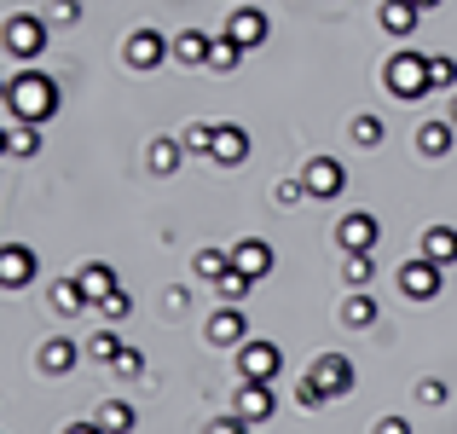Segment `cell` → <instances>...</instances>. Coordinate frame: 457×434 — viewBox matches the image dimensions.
<instances>
[{
	"mask_svg": "<svg viewBox=\"0 0 457 434\" xmlns=\"http://www.w3.org/2000/svg\"><path fill=\"white\" fill-rule=\"evenodd\" d=\"M58 104H64V93H58V81L46 76V70H18V76L6 81V111L18 116V122H53Z\"/></svg>",
	"mask_w": 457,
	"mask_h": 434,
	"instance_id": "cell-1",
	"label": "cell"
},
{
	"mask_svg": "<svg viewBox=\"0 0 457 434\" xmlns=\"http://www.w3.org/2000/svg\"><path fill=\"white\" fill-rule=\"evenodd\" d=\"M382 88H388L394 99L417 104L423 93H435V81H428V58H423V53H411V46H400V53L382 64Z\"/></svg>",
	"mask_w": 457,
	"mask_h": 434,
	"instance_id": "cell-2",
	"label": "cell"
},
{
	"mask_svg": "<svg viewBox=\"0 0 457 434\" xmlns=\"http://www.w3.org/2000/svg\"><path fill=\"white\" fill-rule=\"evenodd\" d=\"M46 41H53V23L35 18V12H18V18L0 23V46H6L12 58H23V64H35V58L46 53Z\"/></svg>",
	"mask_w": 457,
	"mask_h": 434,
	"instance_id": "cell-3",
	"label": "cell"
},
{
	"mask_svg": "<svg viewBox=\"0 0 457 434\" xmlns=\"http://www.w3.org/2000/svg\"><path fill=\"white\" fill-rule=\"evenodd\" d=\"M440 284H446V267H440V261H428L423 249H417V255L400 267V289H405L411 301H435Z\"/></svg>",
	"mask_w": 457,
	"mask_h": 434,
	"instance_id": "cell-4",
	"label": "cell"
},
{
	"mask_svg": "<svg viewBox=\"0 0 457 434\" xmlns=\"http://www.w3.org/2000/svg\"><path fill=\"white\" fill-rule=\"evenodd\" d=\"M122 58H128V70H156L162 58H174V41H168L162 29H151V23H145V29H134V35L122 41Z\"/></svg>",
	"mask_w": 457,
	"mask_h": 434,
	"instance_id": "cell-5",
	"label": "cell"
},
{
	"mask_svg": "<svg viewBox=\"0 0 457 434\" xmlns=\"http://www.w3.org/2000/svg\"><path fill=\"white\" fill-rule=\"evenodd\" d=\"M307 377L319 382L330 400H347V394H353V382H359V377H353V359H347V354H319V359L307 365Z\"/></svg>",
	"mask_w": 457,
	"mask_h": 434,
	"instance_id": "cell-6",
	"label": "cell"
},
{
	"mask_svg": "<svg viewBox=\"0 0 457 434\" xmlns=\"http://www.w3.org/2000/svg\"><path fill=\"white\" fill-rule=\"evenodd\" d=\"M278 365H284L278 342H255V336H249V342L237 347V377H244V382H272Z\"/></svg>",
	"mask_w": 457,
	"mask_h": 434,
	"instance_id": "cell-7",
	"label": "cell"
},
{
	"mask_svg": "<svg viewBox=\"0 0 457 434\" xmlns=\"http://www.w3.org/2000/svg\"><path fill=\"white\" fill-rule=\"evenodd\" d=\"M203 336H209L214 347H244V342H249L244 301H226V307H214V313H209V324H203Z\"/></svg>",
	"mask_w": 457,
	"mask_h": 434,
	"instance_id": "cell-8",
	"label": "cell"
},
{
	"mask_svg": "<svg viewBox=\"0 0 457 434\" xmlns=\"http://www.w3.org/2000/svg\"><path fill=\"white\" fill-rule=\"evenodd\" d=\"M302 186H307V197L330 203V197H342V191H347V168L336 163V156H312V163L302 168Z\"/></svg>",
	"mask_w": 457,
	"mask_h": 434,
	"instance_id": "cell-9",
	"label": "cell"
},
{
	"mask_svg": "<svg viewBox=\"0 0 457 434\" xmlns=\"http://www.w3.org/2000/svg\"><path fill=\"white\" fill-rule=\"evenodd\" d=\"M29 284H35V249L0 244V289H29Z\"/></svg>",
	"mask_w": 457,
	"mask_h": 434,
	"instance_id": "cell-10",
	"label": "cell"
},
{
	"mask_svg": "<svg viewBox=\"0 0 457 434\" xmlns=\"http://www.w3.org/2000/svg\"><path fill=\"white\" fill-rule=\"evenodd\" d=\"M226 35H232V41H244L249 53H255V46L267 41V12H261V6H244V0H237V6L226 12Z\"/></svg>",
	"mask_w": 457,
	"mask_h": 434,
	"instance_id": "cell-11",
	"label": "cell"
},
{
	"mask_svg": "<svg viewBox=\"0 0 457 434\" xmlns=\"http://www.w3.org/2000/svg\"><path fill=\"white\" fill-rule=\"evenodd\" d=\"M209 163H220V168H237V163H249V134H244L237 122H214Z\"/></svg>",
	"mask_w": 457,
	"mask_h": 434,
	"instance_id": "cell-12",
	"label": "cell"
},
{
	"mask_svg": "<svg viewBox=\"0 0 457 434\" xmlns=\"http://www.w3.org/2000/svg\"><path fill=\"white\" fill-rule=\"evenodd\" d=\"M336 244H342V249H377V244H382L377 214H365V209L342 214V226H336Z\"/></svg>",
	"mask_w": 457,
	"mask_h": 434,
	"instance_id": "cell-13",
	"label": "cell"
},
{
	"mask_svg": "<svg viewBox=\"0 0 457 434\" xmlns=\"http://www.w3.org/2000/svg\"><path fill=\"white\" fill-rule=\"evenodd\" d=\"M232 412H237V417H249V423H267V417L278 412V400H272V382H237Z\"/></svg>",
	"mask_w": 457,
	"mask_h": 434,
	"instance_id": "cell-14",
	"label": "cell"
},
{
	"mask_svg": "<svg viewBox=\"0 0 457 434\" xmlns=\"http://www.w3.org/2000/svg\"><path fill=\"white\" fill-rule=\"evenodd\" d=\"M81 359V347L70 342V336H53V342H41V354H35V365H41V377H70Z\"/></svg>",
	"mask_w": 457,
	"mask_h": 434,
	"instance_id": "cell-15",
	"label": "cell"
},
{
	"mask_svg": "<svg viewBox=\"0 0 457 434\" xmlns=\"http://www.w3.org/2000/svg\"><path fill=\"white\" fill-rule=\"evenodd\" d=\"M76 284H81V296H87V307H99L104 296H116V289H122V284H116V267H111V261H87V267L76 272Z\"/></svg>",
	"mask_w": 457,
	"mask_h": 434,
	"instance_id": "cell-16",
	"label": "cell"
},
{
	"mask_svg": "<svg viewBox=\"0 0 457 434\" xmlns=\"http://www.w3.org/2000/svg\"><path fill=\"white\" fill-rule=\"evenodd\" d=\"M232 267L237 272H249V279H267L272 272V244H261V238H244V244H232Z\"/></svg>",
	"mask_w": 457,
	"mask_h": 434,
	"instance_id": "cell-17",
	"label": "cell"
},
{
	"mask_svg": "<svg viewBox=\"0 0 457 434\" xmlns=\"http://www.w3.org/2000/svg\"><path fill=\"white\" fill-rule=\"evenodd\" d=\"M417 18H423V6H417V0H382V12H377V23L394 35V41H405V35L417 29Z\"/></svg>",
	"mask_w": 457,
	"mask_h": 434,
	"instance_id": "cell-18",
	"label": "cell"
},
{
	"mask_svg": "<svg viewBox=\"0 0 457 434\" xmlns=\"http://www.w3.org/2000/svg\"><path fill=\"white\" fill-rule=\"evenodd\" d=\"M382 313H377V296H370V289H353V296L342 301V324L347 330H365V324H377Z\"/></svg>",
	"mask_w": 457,
	"mask_h": 434,
	"instance_id": "cell-19",
	"label": "cell"
},
{
	"mask_svg": "<svg viewBox=\"0 0 457 434\" xmlns=\"http://www.w3.org/2000/svg\"><path fill=\"white\" fill-rule=\"evenodd\" d=\"M209 41H214L209 29H186V35H174V58H179V64H186V70L209 64Z\"/></svg>",
	"mask_w": 457,
	"mask_h": 434,
	"instance_id": "cell-20",
	"label": "cell"
},
{
	"mask_svg": "<svg viewBox=\"0 0 457 434\" xmlns=\"http://www.w3.org/2000/svg\"><path fill=\"white\" fill-rule=\"evenodd\" d=\"M93 423H99L104 434H134L139 417H134V405H128V400H104L99 412H93Z\"/></svg>",
	"mask_w": 457,
	"mask_h": 434,
	"instance_id": "cell-21",
	"label": "cell"
},
{
	"mask_svg": "<svg viewBox=\"0 0 457 434\" xmlns=\"http://www.w3.org/2000/svg\"><path fill=\"white\" fill-rule=\"evenodd\" d=\"M179 156H186V145H179V139H151V145H145V163H151V174H156V179L174 174Z\"/></svg>",
	"mask_w": 457,
	"mask_h": 434,
	"instance_id": "cell-22",
	"label": "cell"
},
{
	"mask_svg": "<svg viewBox=\"0 0 457 434\" xmlns=\"http://www.w3.org/2000/svg\"><path fill=\"white\" fill-rule=\"evenodd\" d=\"M423 255L440 261V267H452L457 261V232L452 226H423Z\"/></svg>",
	"mask_w": 457,
	"mask_h": 434,
	"instance_id": "cell-23",
	"label": "cell"
},
{
	"mask_svg": "<svg viewBox=\"0 0 457 434\" xmlns=\"http://www.w3.org/2000/svg\"><path fill=\"white\" fill-rule=\"evenodd\" d=\"M191 272H197L203 284H220L226 272H232V249H197V255H191Z\"/></svg>",
	"mask_w": 457,
	"mask_h": 434,
	"instance_id": "cell-24",
	"label": "cell"
},
{
	"mask_svg": "<svg viewBox=\"0 0 457 434\" xmlns=\"http://www.w3.org/2000/svg\"><path fill=\"white\" fill-rule=\"evenodd\" d=\"M452 116H446V122H423V128H417V156H446L452 151Z\"/></svg>",
	"mask_w": 457,
	"mask_h": 434,
	"instance_id": "cell-25",
	"label": "cell"
},
{
	"mask_svg": "<svg viewBox=\"0 0 457 434\" xmlns=\"http://www.w3.org/2000/svg\"><path fill=\"white\" fill-rule=\"evenodd\" d=\"M342 279H347V289H370V279H377V249H347Z\"/></svg>",
	"mask_w": 457,
	"mask_h": 434,
	"instance_id": "cell-26",
	"label": "cell"
},
{
	"mask_svg": "<svg viewBox=\"0 0 457 434\" xmlns=\"http://www.w3.org/2000/svg\"><path fill=\"white\" fill-rule=\"evenodd\" d=\"M244 53H249V46L244 41H232V35H214V41H209V70H220V76H226V70H237V64H244Z\"/></svg>",
	"mask_w": 457,
	"mask_h": 434,
	"instance_id": "cell-27",
	"label": "cell"
},
{
	"mask_svg": "<svg viewBox=\"0 0 457 434\" xmlns=\"http://www.w3.org/2000/svg\"><path fill=\"white\" fill-rule=\"evenodd\" d=\"M347 139H353L359 151H382V139H388V128H382V116H353V128H347Z\"/></svg>",
	"mask_w": 457,
	"mask_h": 434,
	"instance_id": "cell-28",
	"label": "cell"
},
{
	"mask_svg": "<svg viewBox=\"0 0 457 434\" xmlns=\"http://www.w3.org/2000/svg\"><path fill=\"white\" fill-rule=\"evenodd\" d=\"M81 354H87L93 365H111V359L122 354V336H116L111 324H104V330H93V336H87V347H81Z\"/></svg>",
	"mask_w": 457,
	"mask_h": 434,
	"instance_id": "cell-29",
	"label": "cell"
},
{
	"mask_svg": "<svg viewBox=\"0 0 457 434\" xmlns=\"http://www.w3.org/2000/svg\"><path fill=\"white\" fill-rule=\"evenodd\" d=\"M53 307H58V313H81V307H87V296H81L76 272H70V279H58V284H53Z\"/></svg>",
	"mask_w": 457,
	"mask_h": 434,
	"instance_id": "cell-30",
	"label": "cell"
},
{
	"mask_svg": "<svg viewBox=\"0 0 457 434\" xmlns=\"http://www.w3.org/2000/svg\"><path fill=\"white\" fill-rule=\"evenodd\" d=\"M179 145H186V156H209V145H214V122H191V128H179Z\"/></svg>",
	"mask_w": 457,
	"mask_h": 434,
	"instance_id": "cell-31",
	"label": "cell"
},
{
	"mask_svg": "<svg viewBox=\"0 0 457 434\" xmlns=\"http://www.w3.org/2000/svg\"><path fill=\"white\" fill-rule=\"evenodd\" d=\"M41 151V122H18L12 128V151L6 156H35Z\"/></svg>",
	"mask_w": 457,
	"mask_h": 434,
	"instance_id": "cell-32",
	"label": "cell"
},
{
	"mask_svg": "<svg viewBox=\"0 0 457 434\" xmlns=\"http://www.w3.org/2000/svg\"><path fill=\"white\" fill-rule=\"evenodd\" d=\"M111 371H116V377H122V382H134V377H145V354H139V347H122V354H116V359H111Z\"/></svg>",
	"mask_w": 457,
	"mask_h": 434,
	"instance_id": "cell-33",
	"label": "cell"
},
{
	"mask_svg": "<svg viewBox=\"0 0 457 434\" xmlns=\"http://www.w3.org/2000/svg\"><path fill=\"white\" fill-rule=\"evenodd\" d=\"M295 405H302V412H324V405H330V394H324L312 377H302V382H295Z\"/></svg>",
	"mask_w": 457,
	"mask_h": 434,
	"instance_id": "cell-34",
	"label": "cell"
},
{
	"mask_svg": "<svg viewBox=\"0 0 457 434\" xmlns=\"http://www.w3.org/2000/svg\"><path fill=\"white\" fill-rule=\"evenodd\" d=\"M214 289H220V301H244L249 289H255V279H249V272H237V267H232V272H226V279L214 284Z\"/></svg>",
	"mask_w": 457,
	"mask_h": 434,
	"instance_id": "cell-35",
	"label": "cell"
},
{
	"mask_svg": "<svg viewBox=\"0 0 457 434\" xmlns=\"http://www.w3.org/2000/svg\"><path fill=\"white\" fill-rule=\"evenodd\" d=\"M428 81H435V93H440V88H457V64H452L446 53L428 58Z\"/></svg>",
	"mask_w": 457,
	"mask_h": 434,
	"instance_id": "cell-36",
	"label": "cell"
},
{
	"mask_svg": "<svg viewBox=\"0 0 457 434\" xmlns=\"http://www.w3.org/2000/svg\"><path fill=\"white\" fill-rule=\"evenodd\" d=\"M272 197H278L284 209H295V203H307V186H302V179H278V186H272Z\"/></svg>",
	"mask_w": 457,
	"mask_h": 434,
	"instance_id": "cell-37",
	"label": "cell"
},
{
	"mask_svg": "<svg viewBox=\"0 0 457 434\" xmlns=\"http://www.w3.org/2000/svg\"><path fill=\"white\" fill-rule=\"evenodd\" d=\"M128 307H134V301L116 289V296H104V301H99V319H104V324H116V319H128Z\"/></svg>",
	"mask_w": 457,
	"mask_h": 434,
	"instance_id": "cell-38",
	"label": "cell"
},
{
	"mask_svg": "<svg viewBox=\"0 0 457 434\" xmlns=\"http://www.w3.org/2000/svg\"><path fill=\"white\" fill-rule=\"evenodd\" d=\"M255 423H249V417H237V412H226V417H214L209 423V434H249Z\"/></svg>",
	"mask_w": 457,
	"mask_h": 434,
	"instance_id": "cell-39",
	"label": "cell"
},
{
	"mask_svg": "<svg viewBox=\"0 0 457 434\" xmlns=\"http://www.w3.org/2000/svg\"><path fill=\"white\" fill-rule=\"evenodd\" d=\"M417 400H423V405H446V382H440V377H423V382H417Z\"/></svg>",
	"mask_w": 457,
	"mask_h": 434,
	"instance_id": "cell-40",
	"label": "cell"
},
{
	"mask_svg": "<svg viewBox=\"0 0 457 434\" xmlns=\"http://www.w3.org/2000/svg\"><path fill=\"white\" fill-rule=\"evenodd\" d=\"M76 18H81L76 0H53V12H46V23H76Z\"/></svg>",
	"mask_w": 457,
	"mask_h": 434,
	"instance_id": "cell-41",
	"label": "cell"
},
{
	"mask_svg": "<svg viewBox=\"0 0 457 434\" xmlns=\"http://www.w3.org/2000/svg\"><path fill=\"white\" fill-rule=\"evenodd\" d=\"M370 434H411V423H405V417H377V429Z\"/></svg>",
	"mask_w": 457,
	"mask_h": 434,
	"instance_id": "cell-42",
	"label": "cell"
},
{
	"mask_svg": "<svg viewBox=\"0 0 457 434\" xmlns=\"http://www.w3.org/2000/svg\"><path fill=\"white\" fill-rule=\"evenodd\" d=\"M64 434H104V429H99V423H93V417H87V423H70Z\"/></svg>",
	"mask_w": 457,
	"mask_h": 434,
	"instance_id": "cell-43",
	"label": "cell"
},
{
	"mask_svg": "<svg viewBox=\"0 0 457 434\" xmlns=\"http://www.w3.org/2000/svg\"><path fill=\"white\" fill-rule=\"evenodd\" d=\"M12 151V134H6V128H0V156H6Z\"/></svg>",
	"mask_w": 457,
	"mask_h": 434,
	"instance_id": "cell-44",
	"label": "cell"
},
{
	"mask_svg": "<svg viewBox=\"0 0 457 434\" xmlns=\"http://www.w3.org/2000/svg\"><path fill=\"white\" fill-rule=\"evenodd\" d=\"M417 6H423V12H435V6H440V0H417Z\"/></svg>",
	"mask_w": 457,
	"mask_h": 434,
	"instance_id": "cell-45",
	"label": "cell"
},
{
	"mask_svg": "<svg viewBox=\"0 0 457 434\" xmlns=\"http://www.w3.org/2000/svg\"><path fill=\"white\" fill-rule=\"evenodd\" d=\"M0 104H6V76H0Z\"/></svg>",
	"mask_w": 457,
	"mask_h": 434,
	"instance_id": "cell-46",
	"label": "cell"
},
{
	"mask_svg": "<svg viewBox=\"0 0 457 434\" xmlns=\"http://www.w3.org/2000/svg\"><path fill=\"white\" fill-rule=\"evenodd\" d=\"M452 122H457V93H452Z\"/></svg>",
	"mask_w": 457,
	"mask_h": 434,
	"instance_id": "cell-47",
	"label": "cell"
}]
</instances>
